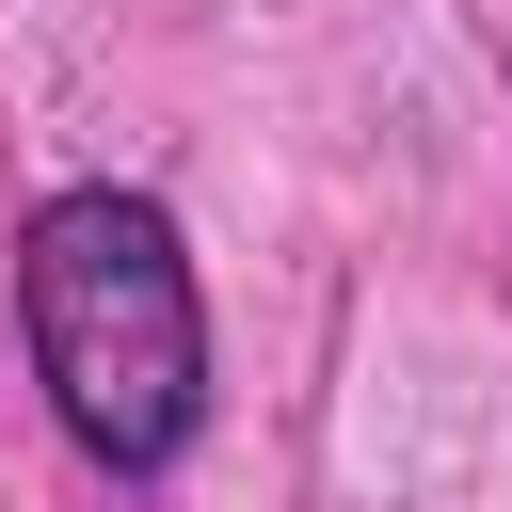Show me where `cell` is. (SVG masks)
<instances>
[{
  "label": "cell",
  "mask_w": 512,
  "mask_h": 512,
  "mask_svg": "<svg viewBox=\"0 0 512 512\" xmlns=\"http://www.w3.org/2000/svg\"><path fill=\"white\" fill-rule=\"evenodd\" d=\"M16 320H32L48 416L112 480H160L192 448V416H208V304H192V256H176L160 192H48L16 224Z\"/></svg>",
  "instance_id": "1"
}]
</instances>
